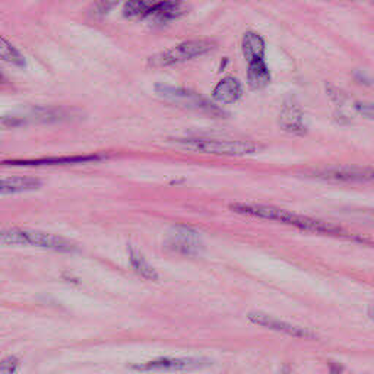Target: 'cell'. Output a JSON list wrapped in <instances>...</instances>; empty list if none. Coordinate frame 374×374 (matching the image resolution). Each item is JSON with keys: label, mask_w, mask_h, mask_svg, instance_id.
Wrapping results in <instances>:
<instances>
[{"label": "cell", "mask_w": 374, "mask_h": 374, "mask_svg": "<svg viewBox=\"0 0 374 374\" xmlns=\"http://www.w3.org/2000/svg\"><path fill=\"white\" fill-rule=\"evenodd\" d=\"M5 81H6V78H5V75H4V72H2V70H0V82H2V84H4Z\"/></svg>", "instance_id": "cell-26"}, {"label": "cell", "mask_w": 374, "mask_h": 374, "mask_svg": "<svg viewBox=\"0 0 374 374\" xmlns=\"http://www.w3.org/2000/svg\"><path fill=\"white\" fill-rule=\"evenodd\" d=\"M0 60H4L15 67H25V65H27L23 55L4 35H0Z\"/></svg>", "instance_id": "cell-20"}, {"label": "cell", "mask_w": 374, "mask_h": 374, "mask_svg": "<svg viewBox=\"0 0 374 374\" xmlns=\"http://www.w3.org/2000/svg\"><path fill=\"white\" fill-rule=\"evenodd\" d=\"M187 12L186 0H160L157 8L151 12L145 21L153 25H168L174 21H177Z\"/></svg>", "instance_id": "cell-13"}, {"label": "cell", "mask_w": 374, "mask_h": 374, "mask_svg": "<svg viewBox=\"0 0 374 374\" xmlns=\"http://www.w3.org/2000/svg\"><path fill=\"white\" fill-rule=\"evenodd\" d=\"M208 364L207 360L196 357H161L148 363L133 364L132 368L136 371H189L202 368Z\"/></svg>", "instance_id": "cell-8"}, {"label": "cell", "mask_w": 374, "mask_h": 374, "mask_svg": "<svg viewBox=\"0 0 374 374\" xmlns=\"http://www.w3.org/2000/svg\"><path fill=\"white\" fill-rule=\"evenodd\" d=\"M309 176L323 182H341V183H374V167L368 165H341L319 168Z\"/></svg>", "instance_id": "cell-7"}, {"label": "cell", "mask_w": 374, "mask_h": 374, "mask_svg": "<svg viewBox=\"0 0 374 374\" xmlns=\"http://www.w3.org/2000/svg\"><path fill=\"white\" fill-rule=\"evenodd\" d=\"M155 92L164 101L179 106L192 111L202 113L208 117H226L227 113L224 111L221 107L214 104L211 99L205 98L196 91H192L185 87H176V85H167V84H157Z\"/></svg>", "instance_id": "cell-4"}, {"label": "cell", "mask_w": 374, "mask_h": 374, "mask_svg": "<svg viewBox=\"0 0 374 374\" xmlns=\"http://www.w3.org/2000/svg\"><path fill=\"white\" fill-rule=\"evenodd\" d=\"M212 97L219 104H234L243 97V84L236 77L222 78L214 88Z\"/></svg>", "instance_id": "cell-14"}, {"label": "cell", "mask_w": 374, "mask_h": 374, "mask_svg": "<svg viewBox=\"0 0 374 374\" xmlns=\"http://www.w3.org/2000/svg\"><path fill=\"white\" fill-rule=\"evenodd\" d=\"M216 47L215 41L208 38H199V40H187L180 44L172 45L164 52H160L148 59L149 67H168L179 63H185L193 59L208 55L209 52Z\"/></svg>", "instance_id": "cell-5"}, {"label": "cell", "mask_w": 374, "mask_h": 374, "mask_svg": "<svg viewBox=\"0 0 374 374\" xmlns=\"http://www.w3.org/2000/svg\"><path fill=\"white\" fill-rule=\"evenodd\" d=\"M241 52L247 62L255 59H265L266 43L263 37L256 31H247L241 40Z\"/></svg>", "instance_id": "cell-17"}, {"label": "cell", "mask_w": 374, "mask_h": 374, "mask_svg": "<svg viewBox=\"0 0 374 374\" xmlns=\"http://www.w3.org/2000/svg\"><path fill=\"white\" fill-rule=\"evenodd\" d=\"M329 367H331V368H329L331 374H342V373H343V367H342V365H339V364H335V363H332Z\"/></svg>", "instance_id": "cell-24"}, {"label": "cell", "mask_w": 374, "mask_h": 374, "mask_svg": "<svg viewBox=\"0 0 374 374\" xmlns=\"http://www.w3.org/2000/svg\"><path fill=\"white\" fill-rule=\"evenodd\" d=\"M129 263L132 269L138 273L139 277L148 280V281H157L158 280V272L155 268L146 260V258L135 247H129Z\"/></svg>", "instance_id": "cell-19"}, {"label": "cell", "mask_w": 374, "mask_h": 374, "mask_svg": "<svg viewBox=\"0 0 374 374\" xmlns=\"http://www.w3.org/2000/svg\"><path fill=\"white\" fill-rule=\"evenodd\" d=\"M160 0H126L123 6V16L126 19H146L157 8Z\"/></svg>", "instance_id": "cell-18"}, {"label": "cell", "mask_w": 374, "mask_h": 374, "mask_svg": "<svg viewBox=\"0 0 374 374\" xmlns=\"http://www.w3.org/2000/svg\"><path fill=\"white\" fill-rule=\"evenodd\" d=\"M104 155H70V157H44L33 160H6L4 165L13 167H40V165H66V164H85L104 160Z\"/></svg>", "instance_id": "cell-12"}, {"label": "cell", "mask_w": 374, "mask_h": 374, "mask_svg": "<svg viewBox=\"0 0 374 374\" xmlns=\"http://www.w3.org/2000/svg\"><path fill=\"white\" fill-rule=\"evenodd\" d=\"M280 126L295 136H304L307 133V124L302 107L292 99H287L280 113Z\"/></svg>", "instance_id": "cell-11"}, {"label": "cell", "mask_w": 374, "mask_h": 374, "mask_svg": "<svg viewBox=\"0 0 374 374\" xmlns=\"http://www.w3.org/2000/svg\"><path fill=\"white\" fill-rule=\"evenodd\" d=\"M180 146L189 151L212 154V155H227V157H244L253 155L260 151V145L252 141L238 139H219V138H186L176 141Z\"/></svg>", "instance_id": "cell-3"}, {"label": "cell", "mask_w": 374, "mask_h": 374, "mask_svg": "<svg viewBox=\"0 0 374 374\" xmlns=\"http://www.w3.org/2000/svg\"><path fill=\"white\" fill-rule=\"evenodd\" d=\"M247 319L251 320L253 325H258V326H262L265 329H269V331H275V332H280V334H284V335H288V336H294V338H306V339H313L316 338L314 332L309 331V329H304V328H300L297 325H292L291 321H287V320H282V319H278L275 316H270V314H266L263 312H251L247 314Z\"/></svg>", "instance_id": "cell-9"}, {"label": "cell", "mask_w": 374, "mask_h": 374, "mask_svg": "<svg viewBox=\"0 0 374 374\" xmlns=\"http://www.w3.org/2000/svg\"><path fill=\"white\" fill-rule=\"evenodd\" d=\"M119 4V0H95V4L91 6L89 15L94 18H103L111 9H114Z\"/></svg>", "instance_id": "cell-21"}, {"label": "cell", "mask_w": 374, "mask_h": 374, "mask_svg": "<svg viewBox=\"0 0 374 374\" xmlns=\"http://www.w3.org/2000/svg\"><path fill=\"white\" fill-rule=\"evenodd\" d=\"M77 117V111L67 107H30L21 109L2 117V123L8 128L25 126V124H40V123H63L70 121Z\"/></svg>", "instance_id": "cell-6"}, {"label": "cell", "mask_w": 374, "mask_h": 374, "mask_svg": "<svg viewBox=\"0 0 374 374\" xmlns=\"http://www.w3.org/2000/svg\"><path fill=\"white\" fill-rule=\"evenodd\" d=\"M270 82V70L265 59L247 62V85L253 91L263 89Z\"/></svg>", "instance_id": "cell-15"}, {"label": "cell", "mask_w": 374, "mask_h": 374, "mask_svg": "<svg viewBox=\"0 0 374 374\" xmlns=\"http://www.w3.org/2000/svg\"><path fill=\"white\" fill-rule=\"evenodd\" d=\"M367 312H368V317H370V319L374 321V306H370Z\"/></svg>", "instance_id": "cell-25"}, {"label": "cell", "mask_w": 374, "mask_h": 374, "mask_svg": "<svg viewBox=\"0 0 374 374\" xmlns=\"http://www.w3.org/2000/svg\"><path fill=\"white\" fill-rule=\"evenodd\" d=\"M230 209L236 214L253 216L266 221H275L285 224V226L294 227L300 231L312 233V234H321V236H332L339 238L351 237L345 231V229L335 226L332 222H326L319 218H313L309 215H303L298 212L287 211L273 205H263V204H231Z\"/></svg>", "instance_id": "cell-1"}, {"label": "cell", "mask_w": 374, "mask_h": 374, "mask_svg": "<svg viewBox=\"0 0 374 374\" xmlns=\"http://www.w3.org/2000/svg\"><path fill=\"white\" fill-rule=\"evenodd\" d=\"M356 111L358 114H361L363 117L373 120L374 121V103H368V101H358L354 106Z\"/></svg>", "instance_id": "cell-23"}, {"label": "cell", "mask_w": 374, "mask_h": 374, "mask_svg": "<svg viewBox=\"0 0 374 374\" xmlns=\"http://www.w3.org/2000/svg\"><path fill=\"white\" fill-rule=\"evenodd\" d=\"M167 246L170 251L185 256H194L202 251V243L199 234L196 230L186 226L172 227L170 237L167 238Z\"/></svg>", "instance_id": "cell-10"}, {"label": "cell", "mask_w": 374, "mask_h": 374, "mask_svg": "<svg viewBox=\"0 0 374 374\" xmlns=\"http://www.w3.org/2000/svg\"><path fill=\"white\" fill-rule=\"evenodd\" d=\"M18 365H19V360L16 357L13 356L6 357L0 361V374H15Z\"/></svg>", "instance_id": "cell-22"}, {"label": "cell", "mask_w": 374, "mask_h": 374, "mask_svg": "<svg viewBox=\"0 0 374 374\" xmlns=\"http://www.w3.org/2000/svg\"><path fill=\"white\" fill-rule=\"evenodd\" d=\"M0 244L4 246H33L57 253H72L77 251L70 240L57 234H50L37 230L23 229H2L0 230Z\"/></svg>", "instance_id": "cell-2"}, {"label": "cell", "mask_w": 374, "mask_h": 374, "mask_svg": "<svg viewBox=\"0 0 374 374\" xmlns=\"http://www.w3.org/2000/svg\"><path fill=\"white\" fill-rule=\"evenodd\" d=\"M41 187V180L35 177H27V176H16V177H8V179H0V194H16V193H25V192H33Z\"/></svg>", "instance_id": "cell-16"}]
</instances>
